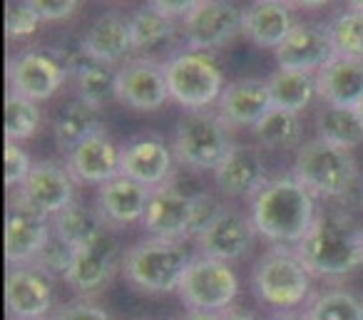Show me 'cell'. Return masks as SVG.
Segmentation results:
<instances>
[{
	"mask_svg": "<svg viewBox=\"0 0 363 320\" xmlns=\"http://www.w3.org/2000/svg\"><path fill=\"white\" fill-rule=\"evenodd\" d=\"M249 219L259 236L277 246H298L318 219L316 196L294 174L274 176L252 199Z\"/></svg>",
	"mask_w": 363,
	"mask_h": 320,
	"instance_id": "cell-1",
	"label": "cell"
},
{
	"mask_svg": "<svg viewBox=\"0 0 363 320\" xmlns=\"http://www.w3.org/2000/svg\"><path fill=\"white\" fill-rule=\"evenodd\" d=\"M298 258L313 275L343 278L363 265L361 226H356L346 214L323 211L311 226L301 244L294 246Z\"/></svg>",
	"mask_w": 363,
	"mask_h": 320,
	"instance_id": "cell-2",
	"label": "cell"
},
{
	"mask_svg": "<svg viewBox=\"0 0 363 320\" xmlns=\"http://www.w3.org/2000/svg\"><path fill=\"white\" fill-rule=\"evenodd\" d=\"M192 256L184 241L145 239L122 253V273L137 290L150 295L179 293Z\"/></svg>",
	"mask_w": 363,
	"mask_h": 320,
	"instance_id": "cell-3",
	"label": "cell"
},
{
	"mask_svg": "<svg viewBox=\"0 0 363 320\" xmlns=\"http://www.w3.org/2000/svg\"><path fill=\"white\" fill-rule=\"evenodd\" d=\"M311 275L296 251L274 246L254 265L252 288L262 303L279 310H291L306 303L311 293Z\"/></svg>",
	"mask_w": 363,
	"mask_h": 320,
	"instance_id": "cell-4",
	"label": "cell"
},
{
	"mask_svg": "<svg viewBox=\"0 0 363 320\" xmlns=\"http://www.w3.org/2000/svg\"><path fill=\"white\" fill-rule=\"evenodd\" d=\"M234 147L229 125L219 112L194 110L177 120L172 149L184 166L194 171H214Z\"/></svg>",
	"mask_w": 363,
	"mask_h": 320,
	"instance_id": "cell-5",
	"label": "cell"
},
{
	"mask_svg": "<svg viewBox=\"0 0 363 320\" xmlns=\"http://www.w3.org/2000/svg\"><path fill=\"white\" fill-rule=\"evenodd\" d=\"M294 176L321 199H343L356 186L358 169L348 149L311 139L298 147L294 159Z\"/></svg>",
	"mask_w": 363,
	"mask_h": 320,
	"instance_id": "cell-6",
	"label": "cell"
},
{
	"mask_svg": "<svg viewBox=\"0 0 363 320\" xmlns=\"http://www.w3.org/2000/svg\"><path fill=\"white\" fill-rule=\"evenodd\" d=\"M169 100L182 105L187 112L207 110L219 102L224 92V75L209 52L182 50L164 62Z\"/></svg>",
	"mask_w": 363,
	"mask_h": 320,
	"instance_id": "cell-7",
	"label": "cell"
},
{
	"mask_svg": "<svg viewBox=\"0 0 363 320\" xmlns=\"http://www.w3.org/2000/svg\"><path fill=\"white\" fill-rule=\"evenodd\" d=\"M182 303L189 310L224 313L234 308L239 295V275L229 263L209 256H194L179 285Z\"/></svg>",
	"mask_w": 363,
	"mask_h": 320,
	"instance_id": "cell-8",
	"label": "cell"
},
{
	"mask_svg": "<svg viewBox=\"0 0 363 320\" xmlns=\"http://www.w3.org/2000/svg\"><path fill=\"white\" fill-rule=\"evenodd\" d=\"M244 11L234 0H202L184 21L182 38L187 50L209 52L224 47L242 33Z\"/></svg>",
	"mask_w": 363,
	"mask_h": 320,
	"instance_id": "cell-9",
	"label": "cell"
},
{
	"mask_svg": "<svg viewBox=\"0 0 363 320\" xmlns=\"http://www.w3.org/2000/svg\"><path fill=\"white\" fill-rule=\"evenodd\" d=\"M120 265V244L110 231H105L87 246L75 248V258L70 263V270L65 273V283L80 298H90V295L102 293L112 283Z\"/></svg>",
	"mask_w": 363,
	"mask_h": 320,
	"instance_id": "cell-10",
	"label": "cell"
},
{
	"mask_svg": "<svg viewBox=\"0 0 363 320\" xmlns=\"http://www.w3.org/2000/svg\"><path fill=\"white\" fill-rule=\"evenodd\" d=\"M6 305L13 320H45L55 313L52 278L38 265H11L6 278Z\"/></svg>",
	"mask_w": 363,
	"mask_h": 320,
	"instance_id": "cell-11",
	"label": "cell"
},
{
	"mask_svg": "<svg viewBox=\"0 0 363 320\" xmlns=\"http://www.w3.org/2000/svg\"><path fill=\"white\" fill-rule=\"evenodd\" d=\"M192 221H194V194H184L172 184L152 189L150 204L145 211L147 234L152 239L164 241H184L192 239Z\"/></svg>",
	"mask_w": 363,
	"mask_h": 320,
	"instance_id": "cell-12",
	"label": "cell"
},
{
	"mask_svg": "<svg viewBox=\"0 0 363 320\" xmlns=\"http://www.w3.org/2000/svg\"><path fill=\"white\" fill-rule=\"evenodd\" d=\"M194 241H197V248L202 256L232 263V261L244 258L254 248L257 229H254L252 219L244 216L242 211L222 206L219 214L212 219V224Z\"/></svg>",
	"mask_w": 363,
	"mask_h": 320,
	"instance_id": "cell-13",
	"label": "cell"
},
{
	"mask_svg": "<svg viewBox=\"0 0 363 320\" xmlns=\"http://www.w3.org/2000/svg\"><path fill=\"white\" fill-rule=\"evenodd\" d=\"M117 100L140 112H155L169 100L164 65L150 57H130L117 67Z\"/></svg>",
	"mask_w": 363,
	"mask_h": 320,
	"instance_id": "cell-14",
	"label": "cell"
},
{
	"mask_svg": "<svg viewBox=\"0 0 363 320\" xmlns=\"http://www.w3.org/2000/svg\"><path fill=\"white\" fill-rule=\"evenodd\" d=\"M52 234L50 216L28 206L21 196L11 199L6 216V258L11 265H28Z\"/></svg>",
	"mask_w": 363,
	"mask_h": 320,
	"instance_id": "cell-15",
	"label": "cell"
},
{
	"mask_svg": "<svg viewBox=\"0 0 363 320\" xmlns=\"http://www.w3.org/2000/svg\"><path fill=\"white\" fill-rule=\"evenodd\" d=\"M18 196L28 206H33V209H38L40 214L52 219L62 209L75 204V179L67 171V166L43 159L33 164L28 179L18 186Z\"/></svg>",
	"mask_w": 363,
	"mask_h": 320,
	"instance_id": "cell-16",
	"label": "cell"
},
{
	"mask_svg": "<svg viewBox=\"0 0 363 320\" xmlns=\"http://www.w3.org/2000/svg\"><path fill=\"white\" fill-rule=\"evenodd\" d=\"M65 77L67 72L48 50H28L8 65V90L40 105L60 90Z\"/></svg>",
	"mask_w": 363,
	"mask_h": 320,
	"instance_id": "cell-17",
	"label": "cell"
},
{
	"mask_svg": "<svg viewBox=\"0 0 363 320\" xmlns=\"http://www.w3.org/2000/svg\"><path fill=\"white\" fill-rule=\"evenodd\" d=\"M281 70L313 72L316 75L333 57V45L328 38V28L316 23H296L294 30L284 38L281 45L274 50Z\"/></svg>",
	"mask_w": 363,
	"mask_h": 320,
	"instance_id": "cell-18",
	"label": "cell"
},
{
	"mask_svg": "<svg viewBox=\"0 0 363 320\" xmlns=\"http://www.w3.org/2000/svg\"><path fill=\"white\" fill-rule=\"evenodd\" d=\"M267 181L269 176L262 154L257 147L249 144H234L222 159V164L214 169V184L219 194L229 199H244V196L254 199Z\"/></svg>",
	"mask_w": 363,
	"mask_h": 320,
	"instance_id": "cell-19",
	"label": "cell"
},
{
	"mask_svg": "<svg viewBox=\"0 0 363 320\" xmlns=\"http://www.w3.org/2000/svg\"><path fill=\"white\" fill-rule=\"evenodd\" d=\"M67 171L80 184L102 186L122 174V147L107 132L85 139L67 154Z\"/></svg>",
	"mask_w": 363,
	"mask_h": 320,
	"instance_id": "cell-20",
	"label": "cell"
},
{
	"mask_svg": "<svg viewBox=\"0 0 363 320\" xmlns=\"http://www.w3.org/2000/svg\"><path fill=\"white\" fill-rule=\"evenodd\" d=\"M174 149L160 137H135L122 147V176L140 181L147 189L164 186L174 166Z\"/></svg>",
	"mask_w": 363,
	"mask_h": 320,
	"instance_id": "cell-21",
	"label": "cell"
},
{
	"mask_svg": "<svg viewBox=\"0 0 363 320\" xmlns=\"http://www.w3.org/2000/svg\"><path fill=\"white\" fill-rule=\"evenodd\" d=\"M152 189L142 186L130 176H117L107 184L97 186L95 209L112 226H130L145 219L147 204H150Z\"/></svg>",
	"mask_w": 363,
	"mask_h": 320,
	"instance_id": "cell-22",
	"label": "cell"
},
{
	"mask_svg": "<svg viewBox=\"0 0 363 320\" xmlns=\"http://www.w3.org/2000/svg\"><path fill=\"white\" fill-rule=\"evenodd\" d=\"M219 117L229 127H254L274 107L267 80L242 77L224 87L219 97Z\"/></svg>",
	"mask_w": 363,
	"mask_h": 320,
	"instance_id": "cell-23",
	"label": "cell"
},
{
	"mask_svg": "<svg viewBox=\"0 0 363 320\" xmlns=\"http://www.w3.org/2000/svg\"><path fill=\"white\" fill-rule=\"evenodd\" d=\"M82 50L87 60L102 62V65H117V62L130 60L132 35L130 21L120 13H105L90 25V30L82 38Z\"/></svg>",
	"mask_w": 363,
	"mask_h": 320,
	"instance_id": "cell-24",
	"label": "cell"
},
{
	"mask_svg": "<svg viewBox=\"0 0 363 320\" xmlns=\"http://www.w3.org/2000/svg\"><path fill=\"white\" fill-rule=\"evenodd\" d=\"M294 16L289 3L284 0H254L244 11L242 35L252 40L257 47H272L277 50L284 38L294 30Z\"/></svg>",
	"mask_w": 363,
	"mask_h": 320,
	"instance_id": "cell-25",
	"label": "cell"
},
{
	"mask_svg": "<svg viewBox=\"0 0 363 320\" xmlns=\"http://www.w3.org/2000/svg\"><path fill=\"white\" fill-rule=\"evenodd\" d=\"M316 90L323 105L356 107L363 97V60L333 55L316 72Z\"/></svg>",
	"mask_w": 363,
	"mask_h": 320,
	"instance_id": "cell-26",
	"label": "cell"
},
{
	"mask_svg": "<svg viewBox=\"0 0 363 320\" xmlns=\"http://www.w3.org/2000/svg\"><path fill=\"white\" fill-rule=\"evenodd\" d=\"M105 132L102 127L100 110L85 105L82 100H72L57 112L55 122H52V137L60 152L70 154L75 147H80L85 139Z\"/></svg>",
	"mask_w": 363,
	"mask_h": 320,
	"instance_id": "cell-27",
	"label": "cell"
},
{
	"mask_svg": "<svg viewBox=\"0 0 363 320\" xmlns=\"http://www.w3.org/2000/svg\"><path fill=\"white\" fill-rule=\"evenodd\" d=\"M269 92H272L274 107L286 112H303L318 95L316 90V75L313 72H298V70H281L272 72L267 80Z\"/></svg>",
	"mask_w": 363,
	"mask_h": 320,
	"instance_id": "cell-28",
	"label": "cell"
},
{
	"mask_svg": "<svg viewBox=\"0 0 363 320\" xmlns=\"http://www.w3.org/2000/svg\"><path fill=\"white\" fill-rule=\"evenodd\" d=\"M316 139L326 144L353 149L363 142V125L353 107L321 105L316 112Z\"/></svg>",
	"mask_w": 363,
	"mask_h": 320,
	"instance_id": "cell-29",
	"label": "cell"
},
{
	"mask_svg": "<svg viewBox=\"0 0 363 320\" xmlns=\"http://www.w3.org/2000/svg\"><path fill=\"white\" fill-rule=\"evenodd\" d=\"M50 224L52 231L62 241H67L72 248L87 246L90 241H95L97 236H102L107 231V224L100 216V211L90 209V206L80 204V201H75L67 209H62L57 216H52Z\"/></svg>",
	"mask_w": 363,
	"mask_h": 320,
	"instance_id": "cell-30",
	"label": "cell"
},
{
	"mask_svg": "<svg viewBox=\"0 0 363 320\" xmlns=\"http://www.w3.org/2000/svg\"><path fill=\"white\" fill-rule=\"evenodd\" d=\"M75 85L77 100L95 110H105L107 105L117 102V70L112 65L87 60L75 72Z\"/></svg>",
	"mask_w": 363,
	"mask_h": 320,
	"instance_id": "cell-31",
	"label": "cell"
},
{
	"mask_svg": "<svg viewBox=\"0 0 363 320\" xmlns=\"http://www.w3.org/2000/svg\"><path fill=\"white\" fill-rule=\"evenodd\" d=\"M174 21L167 18L164 13L155 11V8L147 3L145 8L132 13L130 18V35H132V47L135 52H150L155 47L164 45L174 38Z\"/></svg>",
	"mask_w": 363,
	"mask_h": 320,
	"instance_id": "cell-32",
	"label": "cell"
},
{
	"mask_svg": "<svg viewBox=\"0 0 363 320\" xmlns=\"http://www.w3.org/2000/svg\"><path fill=\"white\" fill-rule=\"evenodd\" d=\"M254 137L267 149H291L301 139V120L296 112L272 107L257 125L252 127Z\"/></svg>",
	"mask_w": 363,
	"mask_h": 320,
	"instance_id": "cell-33",
	"label": "cell"
},
{
	"mask_svg": "<svg viewBox=\"0 0 363 320\" xmlns=\"http://www.w3.org/2000/svg\"><path fill=\"white\" fill-rule=\"evenodd\" d=\"M306 320H363V300L351 290L331 288L318 293L308 305Z\"/></svg>",
	"mask_w": 363,
	"mask_h": 320,
	"instance_id": "cell-34",
	"label": "cell"
},
{
	"mask_svg": "<svg viewBox=\"0 0 363 320\" xmlns=\"http://www.w3.org/2000/svg\"><path fill=\"white\" fill-rule=\"evenodd\" d=\"M40 107L38 102L8 90L6 95V137L8 142H23L30 139L40 127Z\"/></svg>",
	"mask_w": 363,
	"mask_h": 320,
	"instance_id": "cell-35",
	"label": "cell"
},
{
	"mask_svg": "<svg viewBox=\"0 0 363 320\" xmlns=\"http://www.w3.org/2000/svg\"><path fill=\"white\" fill-rule=\"evenodd\" d=\"M328 28L333 55L338 57H353L363 60V13L361 11H346L336 16Z\"/></svg>",
	"mask_w": 363,
	"mask_h": 320,
	"instance_id": "cell-36",
	"label": "cell"
},
{
	"mask_svg": "<svg viewBox=\"0 0 363 320\" xmlns=\"http://www.w3.org/2000/svg\"><path fill=\"white\" fill-rule=\"evenodd\" d=\"M72 258H75V248L52 231L50 239H48L45 246L40 248V253L35 256L33 265H38V268L45 275H50V278H57V275L65 278V273L70 270Z\"/></svg>",
	"mask_w": 363,
	"mask_h": 320,
	"instance_id": "cell-37",
	"label": "cell"
},
{
	"mask_svg": "<svg viewBox=\"0 0 363 320\" xmlns=\"http://www.w3.org/2000/svg\"><path fill=\"white\" fill-rule=\"evenodd\" d=\"M43 18L28 6L26 0L21 3H11L6 13V33L8 38H28L40 28Z\"/></svg>",
	"mask_w": 363,
	"mask_h": 320,
	"instance_id": "cell-38",
	"label": "cell"
},
{
	"mask_svg": "<svg viewBox=\"0 0 363 320\" xmlns=\"http://www.w3.org/2000/svg\"><path fill=\"white\" fill-rule=\"evenodd\" d=\"M33 164H35V161H30V154H28L18 142H8L6 144V184L11 186V189L13 186H21L23 181L28 179Z\"/></svg>",
	"mask_w": 363,
	"mask_h": 320,
	"instance_id": "cell-39",
	"label": "cell"
},
{
	"mask_svg": "<svg viewBox=\"0 0 363 320\" xmlns=\"http://www.w3.org/2000/svg\"><path fill=\"white\" fill-rule=\"evenodd\" d=\"M50 320H112L110 313L105 308H100L97 303H90L85 298L70 300V303L55 308Z\"/></svg>",
	"mask_w": 363,
	"mask_h": 320,
	"instance_id": "cell-40",
	"label": "cell"
},
{
	"mask_svg": "<svg viewBox=\"0 0 363 320\" xmlns=\"http://www.w3.org/2000/svg\"><path fill=\"white\" fill-rule=\"evenodd\" d=\"M26 3L43 21L57 23V21H67L80 8L82 0H26Z\"/></svg>",
	"mask_w": 363,
	"mask_h": 320,
	"instance_id": "cell-41",
	"label": "cell"
},
{
	"mask_svg": "<svg viewBox=\"0 0 363 320\" xmlns=\"http://www.w3.org/2000/svg\"><path fill=\"white\" fill-rule=\"evenodd\" d=\"M199 3H202V0H150V6L155 8V11L164 13V16L172 18V21H177V18L184 21Z\"/></svg>",
	"mask_w": 363,
	"mask_h": 320,
	"instance_id": "cell-42",
	"label": "cell"
},
{
	"mask_svg": "<svg viewBox=\"0 0 363 320\" xmlns=\"http://www.w3.org/2000/svg\"><path fill=\"white\" fill-rule=\"evenodd\" d=\"M219 320H257V318L242 308H229V310H224V313H219Z\"/></svg>",
	"mask_w": 363,
	"mask_h": 320,
	"instance_id": "cell-43",
	"label": "cell"
},
{
	"mask_svg": "<svg viewBox=\"0 0 363 320\" xmlns=\"http://www.w3.org/2000/svg\"><path fill=\"white\" fill-rule=\"evenodd\" d=\"M179 320H219V313H204V310H189L184 318Z\"/></svg>",
	"mask_w": 363,
	"mask_h": 320,
	"instance_id": "cell-44",
	"label": "cell"
},
{
	"mask_svg": "<svg viewBox=\"0 0 363 320\" xmlns=\"http://www.w3.org/2000/svg\"><path fill=\"white\" fill-rule=\"evenodd\" d=\"M289 3H294V6H298V8H321V6H326L328 0H289Z\"/></svg>",
	"mask_w": 363,
	"mask_h": 320,
	"instance_id": "cell-45",
	"label": "cell"
},
{
	"mask_svg": "<svg viewBox=\"0 0 363 320\" xmlns=\"http://www.w3.org/2000/svg\"><path fill=\"white\" fill-rule=\"evenodd\" d=\"M348 6H351V11H361L363 13V0H346Z\"/></svg>",
	"mask_w": 363,
	"mask_h": 320,
	"instance_id": "cell-46",
	"label": "cell"
},
{
	"mask_svg": "<svg viewBox=\"0 0 363 320\" xmlns=\"http://www.w3.org/2000/svg\"><path fill=\"white\" fill-rule=\"evenodd\" d=\"M272 320H306V318H301V315H277Z\"/></svg>",
	"mask_w": 363,
	"mask_h": 320,
	"instance_id": "cell-47",
	"label": "cell"
},
{
	"mask_svg": "<svg viewBox=\"0 0 363 320\" xmlns=\"http://www.w3.org/2000/svg\"><path fill=\"white\" fill-rule=\"evenodd\" d=\"M353 110H356L358 120H361V125H363V97H361V102H358V105H356V107H353Z\"/></svg>",
	"mask_w": 363,
	"mask_h": 320,
	"instance_id": "cell-48",
	"label": "cell"
},
{
	"mask_svg": "<svg viewBox=\"0 0 363 320\" xmlns=\"http://www.w3.org/2000/svg\"><path fill=\"white\" fill-rule=\"evenodd\" d=\"M361 241H363V226H361Z\"/></svg>",
	"mask_w": 363,
	"mask_h": 320,
	"instance_id": "cell-49",
	"label": "cell"
},
{
	"mask_svg": "<svg viewBox=\"0 0 363 320\" xmlns=\"http://www.w3.org/2000/svg\"><path fill=\"white\" fill-rule=\"evenodd\" d=\"M135 320H147V318H135Z\"/></svg>",
	"mask_w": 363,
	"mask_h": 320,
	"instance_id": "cell-50",
	"label": "cell"
},
{
	"mask_svg": "<svg viewBox=\"0 0 363 320\" xmlns=\"http://www.w3.org/2000/svg\"><path fill=\"white\" fill-rule=\"evenodd\" d=\"M284 3H289V0H284Z\"/></svg>",
	"mask_w": 363,
	"mask_h": 320,
	"instance_id": "cell-51",
	"label": "cell"
}]
</instances>
